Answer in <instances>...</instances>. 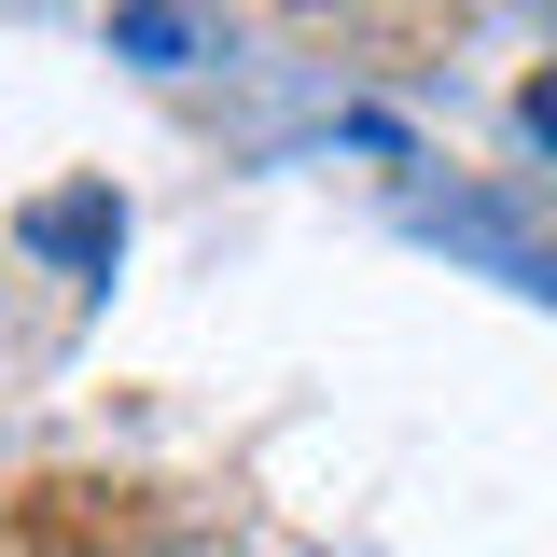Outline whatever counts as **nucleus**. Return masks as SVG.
Listing matches in <instances>:
<instances>
[{"label": "nucleus", "mask_w": 557, "mask_h": 557, "mask_svg": "<svg viewBox=\"0 0 557 557\" xmlns=\"http://www.w3.org/2000/svg\"><path fill=\"white\" fill-rule=\"evenodd\" d=\"M112 42H126L139 70H182V57H209V28H196V14H112Z\"/></svg>", "instance_id": "1"}]
</instances>
